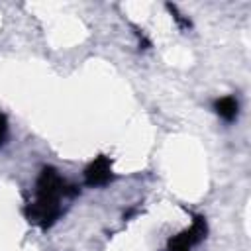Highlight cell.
<instances>
[{
  "label": "cell",
  "mask_w": 251,
  "mask_h": 251,
  "mask_svg": "<svg viewBox=\"0 0 251 251\" xmlns=\"http://www.w3.org/2000/svg\"><path fill=\"white\" fill-rule=\"evenodd\" d=\"M112 178V167L108 157H98L84 171V180L90 186H102Z\"/></svg>",
  "instance_id": "obj_3"
},
{
  "label": "cell",
  "mask_w": 251,
  "mask_h": 251,
  "mask_svg": "<svg viewBox=\"0 0 251 251\" xmlns=\"http://www.w3.org/2000/svg\"><path fill=\"white\" fill-rule=\"evenodd\" d=\"M67 182L51 167H45L37 178V196L35 202L25 208L27 220L39 227H49L61 216V196L75 194L76 190H67Z\"/></svg>",
  "instance_id": "obj_1"
},
{
  "label": "cell",
  "mask_w": 251,
  "mask_h": 251,
  "mask_svg": "<svg viewBox=\"0 0 251 251\" xmlns=\"http://www.w3.org/2000/svg\"><path fill=\"white\" fill-rule=\"evenodd\" d=\"M214 108H216V112H218L224 120H227V122H231V120L237 116V100H235L233 96H224V98L216 100Z\"/></svg>",
  "instance_id": "obj_4"
},
{
  "label": "cell",
  "mask_w": 251,
  "mask_h": 251,
  "mask_svg": "<svg viewBox=\"0 0 251 251\" xmlns=\"http://www.w3.org/2000/svg\"><path fill=\"white\" fill-rule=\"evenodd\" d=\"M6 133H8V124H6L4 114H0V145H4V141H6Z\"/></svg>",
  "instance_id": "obj_5"
},
{
  "label": "cell",
  "mask_w": 251,
  "mask_h": 251,
  "mask_svg": "<svg viewBox=\"0 0 251 251\" xmlns=\"http://www.w3.org/2000/svg\"><path fill=\"white\" fill-rule=\"evenodd\" d=\"M204 235H206V222L202 216H196L188 229L169 239V251H190L192 245L204 239Z\"/></svg>",
  "instance_id": "obj_2"
}]
</instances>
